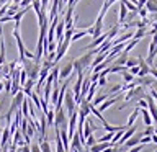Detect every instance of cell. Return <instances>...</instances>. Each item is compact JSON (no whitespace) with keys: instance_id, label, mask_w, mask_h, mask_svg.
Listing matches in <instances>:
<instances>
[{"instance_id":"6da1fadb","label":"cell","mask_w":157,"mask_h":152,"mask_svg":"<svg viewBox=\"0 0 157 152\" xmlns=\"http://www.w3.org/2000/svg\"><path fill=\"white\" fill-rule=\"evenodd\" d=\"M93 57H95V52H93V51H87V54H83V56L74 59V61H72L74 70H75L77 74H78V72H83L85 69H88V67L92 66Z\"/></svg>"},{"instance_id":"7a4b0ae2","label":"cell","mask_w":157,"mask_h":152,"mask_svg":"<svg viewBox=\"0 0 157 152\" xmlns=\"http://www.w3.org/2000/svg\"><path fill=\"white\" fill-rule=\"evenodd\" d=\"M67 123H69V118L66 115V111L62 110H54V127L59 129V127H62V129H66L67 127Z\"/></svg>"},{"instance_id":"3957f363","label":"cell","mask_w":157,"mask_h":152,"mask_svg":"<svg viewBox=\"0 0 157 152\" xmlns=\"http://www.w3.org/2000/svg\"><path fill=\"white\" fill-rule=\"evenodd\" d=\"M62 106L66 108V113H67L69 116H71L74 111H77V105H75V100H74V93H72V92H66V95H64V101H62Z\"/></svg>"},{"instance_id":"277c9868","label":"cell","mask_w":157,"mask_h":152,"mask_svg":"<svg viewBox=\"0 0 157 152\" xmlns=\"http://www.w3.org/2000/svg\"><path fill=\"white\" fill-rule=\"evenodd\" d=\"M69 44H71V41H67V39H64L61 44H57V48H56V57H54V62H56V64L61 61V59L64 57V54L67 52Z\"/></svg>"},{"instance_id":"5b68a950","label":"cell","mask_w":157,"mask_h":152,"mask_svg":"<svg viewBox=\"0 0 157 152\" xmlns=\"http://www.w3.org/2000/svg\"><path fill=\"white\" fill-rule=\"evenodd\" d=\"M141 137H142V132H137V134L134 132V134H132V136H131L129 139H128L123 146H124L126 149H131V147H134V146H137V144H141Z\"/></svg>"},{"instance_id":"8992f818","label":"cell","mask_w":157,"mask_h":152,"mask_svg":"<svg viewBox=\"0 0 157 152\" xmlns=\"http://www.w3.org/2000/svg\"><path fill=\"white\" fill-rule=\"evenodd\" d=\"M10 137H12V132H10V126H5L2 129V137H0V147L5 149L7 144L10 142Z\"/></svg>"},{"instance_id":"52a82bcc","label":"cell","mask_w":157,"mask_h":152,"mask_svg":"<svg viewBox=\"0 0 157 152\" xmlns=\"http://www.w3.org/2000/svg\"><path fill=\"white\" fill-rule=\"evenodd\" d=\"M106 38H108V33H101L100 36L93 39V41H92L90 44H88V46H87L85 49H87V51H90V49H95V48H98V46H100V44H101L103 41H106Z\"/></svg>"},{"instance_id":"ba28073f","label":"cell","mask_w":157,"mask_h":152,"mask_svg":"<svg viewBox=\"0 0 157 152\" xmlns=\"http://www.w3.org/2000/svg\"><path fill=\"white\" fill-rule=\"evenodd\" d=\"M72 72H74V66H72V62H67L66 66H64L62 69H61V72H59V78H69L72 75Z\"/></svg>"},{"instance_id":"9c48e42d","label":"cell","mask_w":157,"mask_h":152,"mask_svg":"<svg viewBox=\"0 0 157 152\" xmlns=\"http://www.w3.org/2000/svg\"><path fill=\"white\" fill-rule=\"evenodd\" d=\"M118 100H120V97H113V98H106V100L103 101V103H100V105H98V108H97V110L100 111V113H101V111H105L106 108H110L111 105H115V103H116Z\"/></svg>"},{"instance_id":"30bf717a","label":"cell","mask_w":157,"mask_h":152,"mask_svg":"<svg viewBox=\"0 0 157 152\" xmlns=\"http://www.w3.org/2000/svg\"><path fill=\"white\" fill-rule=\"evenodd\" d=\"M108 147H113L111 142H97L95 146L90 147V152H103L105 149H108Z\"/></svg>"},{"instance_id":"8fae6325","label":"cell","mask_w":157,"mask_h":152,"mask_svg":"<svg viewBox=\"0 0 157 152\" xmlns=\"http://www.w3.org/2000/svg\"><path fill=\"white\" fill-rule=\"evenodd\" d=\"M126 61H128V54L124 51H121L115 59H113V66H124Z\"/></svg>"},{"instance_id":"7c38bea8","label":"cell","mask_w":157,"mask_h":152,"mask_svg":"<svg viewBox=\"0 0 157 152\" xmlns=\"http://www.w3.org/2000/svg\"><path fill=\"white\" fill-rule=\"evenodd\" d=\"M139 110H141V108H136V110H134V111H132V113H131V115H129V118H128V123H126V124H124L126 127H131L132 124H134V121H136V118H137V116H139Z\"/></svg>"},{"instance_id":"4fadbf2b","label":"cell","mask_w":157,"mask_h":152,"mask_svg":"<svg viewBox=\"0 0 157 152\" xmlns=\"http://www.w3.org/2000/svg\"><path fill=\"white\" fill-rule=\"evenodd\" d=\"M144 7L149 13H157V0H147Z\"/></svg>"},{"instance_id":"5bb4252c","label":"cell","mask_w":157,"mask_h":152,"mask_svg":"<svg viewBox=\"0 0 157 152\" xmlns=\"http://www.w3.org/2000/svg\"><path fill=\"white\" fill-rule=\"evenodd\" d=\"M126 17H128V8L123 2H120V25L126 21Z\"/></svg>"},{"instance_id":"9a60e30c","label":"cell","mask_w":157,"mask_h":152,"mask_svg":"<svg viewBox=\"0 0 157 152\" xmlns=\"http://www.w3.org/2000/svg\"><path fill=\"white\" fill-rule=\"evenodd\" d=\"M139 111L142 113V118H144V124L146 126H152V118L149 115V111H147V108H141Z\"/></svg>"},{"instance_id":"2e32d148","label":"cell","mask_w":157,"mask_h":152,"mask_svg":"<svg viewBox=\"0 0 157 152\" xmlns=\"http://www.w3.org/2000/svg\"><path fill=\"white\" fill-rule=\"evenodd\" d=\"M106 98H110V95H108V93H103V95H98V97H95V98H93V100H92L90 103H92L93 106H98L100 103H103V101H105Z\"/></svg>"},{"instance_id":"e0dca14e","label":"cell","mask_w":157,"mask_h":152,"mask_svg":"<svg viewBox=\"0 0 157 152\" xmlns=\"http://www.w3.org/2000/svg\"><path fill=\"white\" fill-rule=\"evenodd\" d=\"M57 97H59V87H52L51 97H49V101H51V105H52V106H56V103H57Z\"/></svg>"},{"instance_id":"ac0fdd59","label":"cell","mask_w":157,"mask_h":152,"mask_svg":"<svg viewBox=\"0 0 157 152\" xmlns=\"http://www.w3.org/2000/svg\"><path fill=\"white\" fill-rule=\"evenodd\" d=\"M137 43H139V39H134V38H132V39H131V41H129V43H128V44H126V46H124V49H123V51H124L126 54H129V51H131V49H132V48H134V46H136V44H137Z\"/></svg>"},{"instance_id":"d6986e66","label":"cell","mask_w":157,"mask_h":152,"mask_svg":"<svg viewBox=\"0 0 157 152\" xmlns=\"http://www.w3.org/2000/svg\"><path fill=\"white\" fill-rule=\"evenodd\" d=\"M124 66L129 69V67H134V66H139V59L137 57H128V61H126V64Z\"/></svg>"},{"instance_id":"ffe728a7","label":"cell","mask_w":157,"mask_h":152,"mask_svg":"<svg viewBox=\"0 0 157 152\" xmlns=\"http://www.w3.org/2000/svg\"><path fill=\"white\" fill-rule=\"evenodd\" d=\"M83 36H87V29H82V31H78V33H74L71 41H78V39H82Z\"/></svg>"},{"instance_id":"44dd1931","label":"cell","mask_w":157,"mask_h":152,"mask_svg":"<svg viewBox=\"0 0 157 152\" xmlns=\"http://www.w3.org/2000/svg\"><path fill=\"white\" fill-rule=\"evenodd\" d=\"M146 34H147L146 28H137V31L134 33V36H132V38H134V39H141V38H144Z\"/></svg>"},{"instance_id":"7402d4cb","label":"cell","mask_w":157,"mask_h":152,"mask_svg":"<svg viewBox=\"0 0 157 152\" xmlns=\"http://www.w3.org/2000/svg\"><path fill=\"white\" fill-rule=\"evenodd\" d=\"M95 144H97V139H95V137H93V134H92V136H88L87 139H85V144H83V146H85L87 149H90V147L95 146Z\"/></svg>"},{"instance_id":"603a6c76","label":"cell","mask_w":157,"mask_h":152,"mask_svg":"<svg viewBox=\"0 0 157 152\" xmlns=\"http://www.w3.org/2000/svg\"><path fill=\"white\" fill-rule=\"evenodd\" d=\"M121 75H123V80H124V83H129V82H132L134 80V75H131L128 70H124V72H121Z\"/></svg>"},{"instance_id":"cb8c5ba5","label":"cell","mask_w":157,"mask_h":152,"mask_svg":"<svg viewBox=\"0 0 157 152\" xmlns=\"http://www.w3.org/2000/svg\"><path fill=\"white\" fill-rule=\"evenodd\" d=\"M44 116H46L48 124H54V110H48V113Z\"/></svg>"},{"instance_id":"d4e9b609","label":"cell","mask_w":157,"mask_h":152,"mask_svg":"<svg viewBox=\"0 0 157 152\" xmlns=\"http://www.w3.org/2000/svg\"><path fill=\"white\" fill-rule=\"evenodd\" d=\"M154 131H155L154 126H146V129H144V132H142V136H152V134H154Z\"/></svg>"},{"instance_id":"484cf974","label":"cell","mask_w":157,"mask_h":152,"mask_svg":"<svg viewBox=\"0 0 157 152\" xmlns=\"http://www.w3.org/2000/svg\"><path fill=\"white\" fill-rule=\"evenodd\" d=\"M147 13H149V12L146 10V7H142V8L137 10V15H139L141 18H147Z\"/></svg>"},{"instance_id":"4316f807","label":"cell","mask_w":157,"mask_h":152,"mask_svg":"<svg viewBox=\"0 0 157 152\" xmlns=\"http://www.w3.org/2000/svg\"><path fill=\"white\" fill-rule=\"evenodd\" d=\"M142 149H144V146H142V144H137V146H134V147H131V149H128V152H141Z\"/></svg>"},{"instance_id":"83f0119b","label":"cell","mask_w":157,"mask_h":152,"mask_svg":"<svg viewBox=\"0 0 157 152\" xmlns=\"http://www.w3.org/2000/svg\"><path fill=\"white\" fill-rule=\"evenodd\" d=\"M116 92H121V85L111 87V88H110V92H108V95H113V93H116Z\"/></svg>"},{"instance_id":"f1b7e54d","label":"cell","mask_w":157,"mask_h":152,"mask_svg":"<svg viewBox=\"0 0 157 152\" xmlns=\"http://www.w3.org/2000/svg\"><path fill=\"white\" fill-rule=\"evenodd\" d=\"M137 108H147L146 98H141V100H137Z\"/></svg>"},{"instance_id":"f546056e","label":"cell","mask_w":157,"mask_h":152,"mask_svg":"<svg viewBox=\"0 0 157 152\" xmlns=\"http://www.w3.org/2000/svg\"><path fill=\"white\" fill-rule=\"evenodd\" d=\"M97 85H100V87H105V85H106V77H98V80H97Z\"/></svg>"},{"instance_id":"4dcf8cb0","label":"cell","mask_w":157,"mask_h":152,"mask_svg":"<svg viewBox=\"0 0 157 152\" xmlns=\"http://www.w3.org/2000/svg\"><path fill=\"white\" fill-rule=\"evenodd\" d=\"M149 142H152V141H151V136H142V137H141V144H142V146L149 144Z\"/></svg>"},{"instance_id":"1f68e13d","label":"cell","mask_w":157,"mask_h":152,"mask_svg":"<svg viewBox=\"0 0 157 152\" xmlns=\"http://www.w3.org/2000/svg\"><path fill=\"white\" fill-rule=\"evenodd\" d=\"M29 149H31V152H41L39 144H29Z\"/></svg>"},{"instance_id":"d6a6232c","label":"cell","mask_w":157,"mask_h":152,"mask_svg":"<svg viewBox=\"0 0 157 152\" xmlns=\"http://www.w3.org/2000/svg\"><path fill=\"white\" fill-rule=\"evenodd\" d=\"M25 57H26V59H31V61H34V54H33L31 51H28V49L25 51Z\"/></svg>"},{"instance_id":"836d02e7","label":"cell","mask_w":157,"mask_h":152,"mask_svg":"<svg viewBox=\"0 0 157 152\" xmlns=\"http://www.w3.org/2000/svg\"><path fill=\"white\" fill-rule=\"evenodd\" d=\"M18 152H31V149H29V146H21V147H18Z\"/></svg>"},{"instance_id":"e575fe53","label":"cell","mask_w":157,"mask_h":152,"mask_svg":"<svg viewBox=\"0 0 157 152\" xmlns=\"http://www.w3.org/2000/svg\"><path fill=\"white\" fill-rule=\"evenodd\" d=\"M149 74H151V75L154 77L155 80H157V69H155L154 66H151V70H149Z\"/></svg>"},{"instance_id":"d590c367","label":"cell","mask_w":157,"mask_h":152,"mask_svg":"<svg viewBox=\"0 0 157 152\" xmlns=\"http://www.w3.org/2000/svg\"><path fill=\"white\" fill-rule=\"evenodd\" d=\"M152 18L155 20V23H157V13H152Z\"/></svg>"},{"instance_id":"8d00e7d4","label":"cell","mask_w":157,"mask_h":152,"mask_svg":"<svg viewBox=\"0 0 157 152\" xmlns=\"http://www.w3.org/2000/svg\"><path fill=\"white\" fill-rule=\"evenodd\" d=\"M2 90H3V80L0 82V92H2Z\"/></svg>"},{"instance_id":"74e56055","label":"cell","mask_w":157,"mask_h":152,"mask_svg":"<svg viewBox=\"0 0 157 152\" xmlns=\"http://www.w3.org/2000/svg\"><path fill=\"white\" fill-rule=\"evenodd\" d=\"M13 3H17V5H18V3H20V0H13Z\"/></svg>"},{"instance_id":"f35d334b","label":"cell","mask_w":157,"mask_h":152,"mask_svg":"<svg viewBox=\"0 0 157 152\" xmlns=\"http://www.w3.org/2000/svg\"><path fill=\"white\" fill-rule=\"evenodd\" d=\"M0 74H2V66H0Z\"/></svg>"},{"instance_id":"ab89813d","label":"cell","mask_w":157,"mask_h":152,"mask_svg":"<svg viewBox=\"0 0 157 152\" xmlns=\"http://www.w3.org/2000/svg\"><path fill=\"white\" fill-rule=\"evenodd\" d=\"M0 82H2V75H0Z\"/></svg>"},{"instance_id":"60d3db41","label":"cell","mask_w":157,"mask_h":152,"mask_svg":"<svg viewBox=\"0 0 157 152\" xmlns=\"http://www.w3.org/2000/svg\"><path fill=\"white\" fill-rule=\"evenodd\" d=\"M0 132H2V127H0Z\"/></svg>"},{"instance_id":"b9f144b4","label":"cell","mask_w":157,"mask_h":152,"mask_svg":"<svg viewBox=\"0 0 157 152\" xmlns=\"http://www.w3.org/2000/svg\"><path fill=\"white\" fill-rule=\"evenodd\" d=\"M77 2H80V0H77Z\"/></svg>"},{"instance_id":"7bdbcfd3","label":"cell","mask_w":157,"mask_h":152,"mask_svg":"<svg viewBox=\"0 0 157 152\" xmlns=\"http://www.w3.org/2000/svg\"><path fill=\"white\" fill-rule=\"evenodd\" d=\"M154 152H157V150H154Z\"/></svg>"}]
</instances>
